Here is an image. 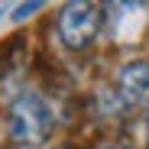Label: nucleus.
Masks as SVG:
<instances>
[{"mask_svg": "<svg viewBox=\"0 0 149 149\" xmlns=\"http://www.w3.org/2000/svg\"><path fill=\"white\" fill-rule=\"evenodd\" d=\"M7 127L10 136L23 146H39L52 133V110L39 94H19L7 110Z\"/></svg>", "mask_w": 149, "mask_h": 149, "instance_id": "nucleus-1", "label": "nucleus"}, {"mask_svg": "<svg viewBox=\"0 0 149 149\" xmlns=\"http://www.w3.org/2000/svg\"><path fill=\"white\" fill-rule=\"evenodd\" d=\"M101 7L97 3H68L58 16V36L68 49H88L101 29Z\"/></svg>", "mask_w": 149, "mask_h": 149, "instance_id": "nucleus-2", "label": "nucleus"}, {"mask_svg": "<svg viewBox=\"0 0 149 149\" xmlns=\"http://www.w3.org/2000/svg\"><path fill=\"white\" fill-rule=\"evenodd\" d=\"M117 88L127 104H146L149 101V62L143 58L127 62L117 74Z\"/></svg>", "mask_w": 149, "mask_h": 149, "instance_id": "nucleus-3", "label": "nucleus"}, {"mask_svg": "<svg viewBox=\"0 0 149 149\" xmlns=\"http://www.w3.org/2000/svg\"><path fill=\"white\" fill-rule=\"evenodd\" d=\"M36 10H39V3H26V7H19L13 16H16V19H23V16H29V13H36Z\"/></svg>", "mask_w": 149, "mask_h": 149, "instance_id": "nucleus-4", "label": "nucleus"}, {"mask_svg": "<svg viewBox=\"0 0 149 149\" xmlns=\"http://www.w3.org/2000/svg\"><path fill=\"white\" fill-rule=\"evenodd\" d=\"M110 149H127V146H110Z\"/></svg>", "mask_w": 149, "mask_h": 149, "instance_id": "nucleus-5", "label": "nucleus"}]
</instances>
